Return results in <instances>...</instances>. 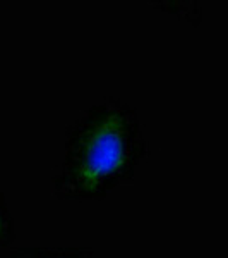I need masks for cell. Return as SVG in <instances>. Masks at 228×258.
<instances>
[{
    "instance_id": "3",
    "label": "cell",
    "mask_w": 228,
    "mask_h": 258,
    "mask_svg": "<svg viewBox=\"0 0 228 258\" xmlns=\"http://www.w3.org/2000/svg\"><path fill=\"white\" fill-rule=\"evenodd\" d=\"M14 219L7 207L6 198L0 195V248L9 246L14 241Z\"/></svg>"
},
{
    "instance_id": "2",
    "label": "cell",
    "mask_w": 228,
    "mask_h": 258,
    "mask_svg": "<svg viewBox=\"0 0 228 258\" xmlns=\"http://www.w3.org/2000/svg\"><path fill=\"white\" fill-rule=\"evenodd\" d=\"M12 258H99L91 249L84 248H19L12 253Z\"/></svg>"
},
{
    "instance_id": "1",
    "label": "cell",
    "mask_w": 228,
    "mask_h": 258,
    "mask_svg": "<svg viewBox=\"0 0 228 258\" xmlns=\"http://www.w3.org/2000/svg\"><path fill=\"white\" fill-rule=\"evenodd\" d=\"M148 155L143 124L129 105H93L70 126L53 179L60 200H101L127 182Z\"/></svg>"
}]
</instances>
